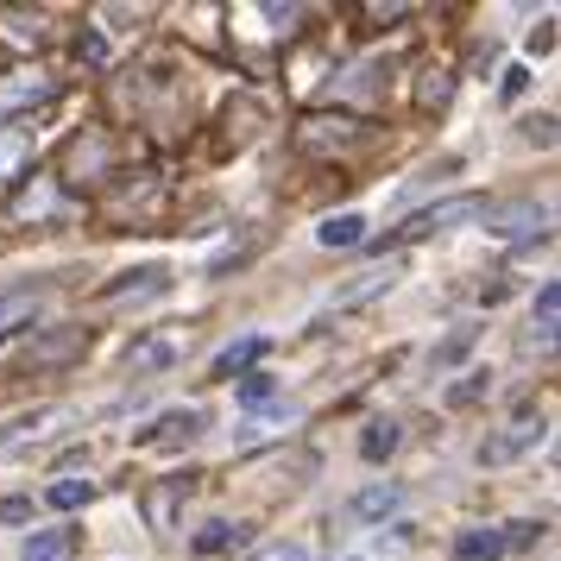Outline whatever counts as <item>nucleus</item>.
<instances>
[{
	"label": "nucleus",
	"instance_id": "17",
	"mask_svg": "<svg viewBox=\"0 0 561 561\" xmlns=\"http://www.w3.org/2000/svg\"><path fill=\"white\" fill-rule=\"evenodd\" d=\"M196 430H203V416H196V410H178V416H164V423H158L146 442H190Z\"/></svg>",
	"mask_w": 561,
	"mask_h": 561
},
{
	"label": "nucleus",
	"instance_id": "4",
	"mask_svg": "<svg viewBox=\"0 0 561 561\" xmlns=\"http://www.w3.org/2000/svg\"><path fill=\"white\" fill-rule=\"evenodd\" d=\"M530 442H542V423H511V435H492V442H480V460H485V467H499V460L524 455Z\"/></svg>",
	"mask_w": 561,
	"mask_h": 561
},
{
	"label": "nucleus",
	"instance_id": "28",
	"mask_svg": "<svg viewBox=\"0 0 561 561\" xmlns=\"http://www.w3.org/2000/svg\"><path fill=\"white\" fill-rule=\"evenodd\" d=\"M524 82H530V70H505V82H499V89H505V95H524Z\"/></svg>",
	"mask_w": 561,
	"mask_h": 561
},
{
	"label": "nucleus",
	"instance_id": "2",
	"mask_svg": "<svg viewBox=\"0 0 561 561\" xmlns=\"http://www.w3.org/2000/svg\"><path fill=\"white\" fill-rule=\"evenodd\" d=\"M473 215H485V196H448V203H435V208H416L385 247H398V240H430V233L455 228V221H473Z\"/></svg>",
	"mask_w": 561,
	"mask_h": 561
},
{
	"label": "nucleus",
	"instance_id": "7",
	"mask_svg": "<svg viewBox=\"0 0 561 561\" xmlns=\"http://www.w3.org/2000/svg\"><path fill=\"white\" fill-rule=\"evenodd\" d=\"M455 561H505V530H460Z\"/></svg>",
	"mask_w": 561,
	"mask_h": 561
},
{
	"label": "nucleus",
	"instance_id": "18",
	"mask_svg": "<svg viewBox=\"0 0 561 561\" xmlns=\"http://www.w3.org/2000/svg\"><path fill=\"white\" fill-rule=\"evenodd\" d=\"M26 102H45V82H7L0 89V114H13V107H26Z\"/></svg>",
	"mask_w": 561,
	"mask_h": 561
},
{
	"label": "nucleus",
	"instance_id": "3",
	"mask_svg": "<svg viewBox=\"0 0 561 561\" xmlns=\"http://www.w3.org/2000/svg\"><path fill=\"white\" fill-rule=\"evenodd\" d=\"M485 221L499 240H549V208L542 203H511V208H485Z\"/></svg>",
	"mask_w": 561,
	"mask_h": 561
},
{
	"label": "nucleus",
	"instance_id": "19",
	"mask_svg": "<svg viewBox=\"0 0 561 561\" xmlns=\"http://www.w3.org/2000/svg\"><path fill=\"white\" fill-rule=\"evenodd\" d=\"M448 95H455V77H448V70H430V82L416 89V102H423V107H442Z\"/></svg>",
	"mask_w": 561,
	"mask_h": 561
},
{
	"label": "nucleus",
	"instance_id": "27",
	"mask_svg": "<svg viewBox=\"0 0 561 561\" xmlns=\"http://www.w3.org/2000/svg\"><path fill=\"white\" fill-rule=\"evenodd\" d=\"M524 139H536V146H549V139H556V121H549V114H542V121H530V127H524Z\"/></svg>",
	"mask_w": 561,
	"mask_h": 561
},
{
	"label": "nucleus",
	"instance_id": "23",
	"mask_svg": "<svg viewBox=\"0 0 561 561\" xmlns=\"http://www.w3.org/2000/svg\"><path fill=\"white\" fill-rule=\"evenodd\" d=\"M77 57H82V64H102V57H107L102 32H82V38H77Z\"/></svg>",
	"mask_w": 561,
	"mask_h": 561
},
{
	"label": "nucleus",
	"instance_id": "8",
	"mask_svg": "<svg viewBox=\"0 0 561 561\" xmlns=\"http://www.w3.org/2000/svg\"><path fill=\"white\" fill-rule=\"evenodd\" d=\"M70 549H77V530H32L26 542H20L26 561H64Z\"/></svg>",
	"mask_w": 561,
	"mask_h": 561
},
{
	"label": "nucleus",
	"instance_id": "11",
	"mask_svg": "<svg viewBox=\"0 0 561 561\" xmlns=\"http://www.w3.org/2000/svg\"><path fill=\"white\" fill-rule=\"evenodd\" d=\"M233 542H247V530L215 517V524H203V530H196V542H190V549H196V556H228Z\"/></svg>",
	"mask_w": 561,
	"mask_h": 561
},
{
	"label": "nucleus",
	"instance_id": "25",
	"mask_svg": "<svg viewBox=\"0 0 561 561\" xmlns=\"http://www.w3.org/2000/svg\"><path fill=\"white\" fill-rule=\"evenodd\" d=\"M26 517H32L26 499H0V524H26Z\"/></svg>",
	"mask_w": 561,
	"mask_h": 561
},
{
	"label": "nucleus",
	"instance_id": "26",
	"mask_svg": "<svg viewBox=\"0 0 561 561\" xmlns=\"http://www.w3.org/2000/svg\"><path fill=\"white\" fill-rule=\"evenodd\" d=\"M556 51V32H549V20H542V26L530 32V57H549Z\"/></svg>",
	"mask_w": 561,
	"mask_h": 561
},
{
	"label": "nucleus",
	"instance_id": "15",
	"mask_svg": "<svg viewBox=\"0 0 561 561\" xmlns=\"http://www.w3.org/2000/svg\"><path fill=\"white\" fill-rule=\"evenodd\" d=\"M398 442H404V430H398V423H366V435H359V455L385 460V455H398Z\"/></svg>",
	"mask_w": 561,
	"mask_h": 561
},
{
	"label": "nucleus",
	"instance_id": "24",
	"mask_svg": "<svg viewBox=\"0 0 561 561\" xmlns=\"http://www.w3.org/2000/svg\"><path fill=\"white\" fill-rule=\"evenodd\" d=\"M259 561H309L304 542H272V549H259Z\"/></svg>",
	"mask_w": 561,
	"mask_h": 561
},
{
	"label": "nucleus",
	"instance_id": "14",
	"mask_svg": "<svg viewBox=\"0 0 561 561\" xmlns=\"http://www.w3.org/2000/svg\"><path fill=\"white\" fill-rule=\"evenodd\" d=\"M89 499H95V485H89V480H51V485H45V505H51V511H82Z\"/></svg>",
	"mask_w": 561,
	"mask_h": 561
},
{
	"label": "nucleus",
	"instance_id": "12",
	"mask_svg": "<svg viewBox=\"0 0 561 561\" xmlns=\"http://www.w3.org/2000/svg\"><path fill=\"white\" fill-rule=\"evenodd\" d=\"M385 284H391V272H359L347 290H334V304H329V316H341V309H354V304H366V297H379Z\"/></svg>",
	"mask_w": 561,
	"mask_h": 561
},
{
	"label": "nucleus",
	"instance_id": "1",
	"mask_svg": "<svg viewBox=\"0 0 561 561\" xmlns=\"http://www.w3.org/2000/svg\"><path fill=\"white\" fill-rule=\"evenodd\" d=\"M77 354H89V329H20V341H0V366H70Z\"/></svg>",
	"mask_w": 561,
	"mask_h": 561
},
{
	"label": "nucleus",
	"instance_id": "9",
	"mask_svg": "<svg viewBox=\"0 0 561 561\" xmlns=\"http://www.w3.org/2000/svg\"><path fill=\"white\" fill-rule=\"evenodd\" d=\"M404 505V492L398 485H366L354 499V517H366V524H379V517H391V511Z\"/></svg>",
	"mask_w": 561,
	"mask_h": 561
},
{
	"label": "nucleus",
	"instance_id": "6",
	"mask_svg": "<svg viewBox=\"0 0 561 561\" xmlns=\"http://www.w3.org/2000/svg\"><path fill=\"white\" fill-rule=\"evenodd\" d=\"M164 284H171V272H164V265H146V272H127L121 284H107L102 304H121V297H158Z\"/></svg>",
	"mask_w": 561,
	"mask_h": 561
},
{
	"label": "nucleus",
	"instance_id": "29",
	"mask_svg": "<svg viewBox=\"0 0 561 561\" xmlns=\"http://www.w3.org/2000/svg\"><path fill=\"white\" fill-rule=\"evenodd\" d=\"M467 341H473V334H455V341H448V347H442L435 359H442V366H448V359H460V354H467Z\"/></svg>",
	"mask_w": 561,
	"mask_h": 561
},
{
	"label": "nucleus",
	"instance_id": "20",
	"mask_svg": "<svg viewBox=\"0 0 561 561\" xmlns=\"http://www.w3.org/2000/svg\"><path fill=\"white\" fill-rule=\"evenodd\" d=\"M272 391H278V385L265 379V373H247V379H240V404L259 410V404H272Z\"/></svg>",
	"mask_w": 561,
	"mask_h": 561
},
{
	"label": "nucleus",
	"instance_id": "5",
	"mask_svg": "<svg viewBox=\"0 0 561 561\" xmlns=\"http://www.w3.org/2000/svg\"><path fill=\"white\" fill-rule=\"evenodd\" d=\"M259 359H265V334H247V341H233L228 354L215 359V379H247Z\"/></svg>",
	"mask_w": 561,
	"mask_h": 561
},
{
	"label": "nucleus",
	"instance_id": "22",
	"mask_svg": "<svg viewBox=\"0 0 561 561\" xmlns=\"http://www.w3.org/2000/svg\"><path fill=\"white\" fill-rule=\"evenodd\" d=\"M542 542V524H511L505 530V549H536Z\"/></svg>",
	"mask_w": 561,
	"mask_h": 561
},
{
	"label": "nucleus",
	"instance_id": "21",
	"mask_svg": "<svg viewBox=\"0 0 561 561\" xmlns=\"http://www.w3.org/2000/svg\"><path fill=\"white\" fill-rule=\"evenodd\" d=\"M485 379H492V373H467V379H460L455 391H448V404H455V410L480 404V398H485Z\"/></svg>",
	"mask_w": 561,
	"mask_h": 561
},
{
	"label": "nucleus",
	"instance_id": "10",
	"mask_svg": "<svg viewBox=\"0 0 561 561\" xmlns=\"http://www.w3.org/2000/svg\"><path fill=\"white\" fill-rule=\"evenodd\" d=\"M190 485H196V473H183V480L158 485L152 499H146V517H152L158 530H171V505H178V499H190Z\"/></svg>",
	"mask_w": 561,
	"mask_h": 561
},
{
	"label": "nucleus",
	"instance_id": "16",
	"mask_svg": "<svg viewBox=\"0 0 561 561\" xmlns=\"http://www.w3.org/2000/svg\"><path fill=\"white\" fill-rule=\"evenodd\" d=\"M556 316H561V284H542L536 290V334L556 341Z\"/></svg>",
	"mask_w": 561,
	"mask_h": 561
},
{
	"label": "nucleus",
	"instance_id": "13",
	"mask_svg": "<svg viewBox=\"0 0 561 561\" xmlns=\"http://www.w3.org/2000/svg\"><path fill=\"white\" fill-rule=\"evenodd\" d=\"M316 240H322V247H359V240H366V221H359V215H329V221H322V228H316Z\"/></svg>",
	"mask_w": 561,
	"mask_h": 561
}]
</instances>
